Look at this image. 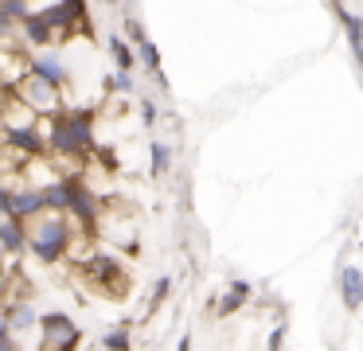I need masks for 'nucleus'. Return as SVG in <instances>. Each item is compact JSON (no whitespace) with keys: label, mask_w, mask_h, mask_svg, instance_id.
<instances>
[{"label":"nucleus","mask_w":363,"mask_h":351,"mask_svg":"<svg viewBox=\"0 0 363 351\" xmlns=\"http://www.w3.org/2000/svg\"><path fill=\"white\" fill-rule=\"evenodd\" d=\"M40 16L48 20L51 35H55V47L67 43L74 35H94L90 31V12H86V0H55V4L40 8Z\"/></svg>","instance_id":"nucleus-3"},{"label":"nucleus","mask_w":363,"mask_h":351,"mask_svg":"<svg viewBox=\"0 0 363 351\" xmlns=\"http://www.w3.org/2000/svg\"><path fill=\"white\" fill-rule=\"evenodd\" d=\"M28 250L40 257L43 265H59L67 257L74 242V226L67 218V211H40L35 218H28Z\"/></svg>","instance_id":"nucleus-2"},{"label":"nucleus","mask_w":363,"mask_h":351,"mask_svg":"<svg viewBox=\"0 0 363 351\" xmlns=\"http://www.w3.org/2000/svg\"><path fill=\"white\" fill-rule=\"evenodd\" d=\"M168 293H172V277H157V285H152V296H149V308L164 304V301H168Z\"/></svg>","instance_id":"nucleus-18"},{"label":"nucleus","mask_w":363,"mask_h":351,"mask_svg":"<svg viewBox=\"0 0 363 351\" xmlns=\"http://www.w3.org/2000/svg\"><path fill=\"white\" fill-rule=\"evenodd\" d=\"M149 176L152 179H160L168 172V164H172V148L164 145V140H149Z\"/></svg>","instance_id":"nucleus-13"},{"label":"nucleus","mask_w":363,"mask_h":351,"mask_svg":"<svg viewBox=\"0 0 363 351\" xmlns=\"http://www.w3.org/2000/svg\"><path fill=\"white\" fill-rule=\"evenodd\" d=\"M129 74H133V70H113V74L106 78V86L118 90V94H129V90H133V78H129Z\"/></svg>","instance_id":"nucleus-17"},{"label":"nucleus","mask_w":363,"mask_h":351,"mask_svg":"<svg viewBox=\"0 0 363 351\" xmlns=\"http://www.w3.org/2000/svg\"><path fill=\"white\" fill-rule=\"evenodd\" d=\"M110 55L118 62V70H133V51H129V43L121 35H110Z\"/></svg>","instance_id":"nucleus-16"},{"label":"nucleus","mask_w":363,"mask_h":351,"mask_svg":"<svg viewBox=\"0 0 363 351\" xmlns=\"http://www.w3.org/2000/svg\"><path fill=\"white\" fill-rule=\"evenodd\" d=\"M35 328V308H32V301H12L9 304V332L16 335V332H32Z\"/></svg>","instance_id":"nucleus-11"},{"label":"nucleus","mask_w":363,"mask_h":351,"mask_svg":"<svg viewBox=\"0 0 363 351\" xmlns=\"http://www.w3.org/2000/svg\"><path fill=\"white\" fill-rule=\"evenodd\" d=\"M20 35L28 39V47H55V35H51V28H48V20H43L40 12H32L28 8L24 16H20Z\"/></svg>","instance_id":"nucleus-8"},{"label":"nucleus","mask_w":363,"mask_h":351,"mask_svg":"<svg viewBox=\"0 0 363 351\" xmlns=\"http://www.w3.org/2000/svg\"><path fill=\"white\" fill-rule=\"evenodd\" d=\"M4 285H9V269L0 265V296H4Z\"/></svg>","instance_id":"nucleus-24"},{"label":"nucleus","mask_w":363,"mask_h":351,"mask_svg":"<svg viewBox=\"0 0 363 351\" xmlns=\"http://www.w3.org/2000/svg\"><path fill=\"white\" fill-rule=\"evenodd\" d=\"M28 74H35V78H48V82H55V86H67V78H71V70H67V62L59 59L51 47H43L35 59H28Z\"/></svg>","instance_id":"nucleus-6"},{"label":"nucleus","mask_w":363,"mask_h":351,"mask_svg":"<svg viewBox=\"0 0 363 351\" xmlns=\"http://www.w3.org/2000/svg\"><path fill=\"white\" fill-rule=\"evenodd\" d=\"M102 347L106 351H129L133 347V324H118L102 335Z\"/></svg>","instance_id":"nucleus-14"},{"label":"nucleus","mask_w":363,"mask_h":351,"mask_svg":"<svg viewBox=\"0 0 363 351\" xmlns=\"http://www.w3.org/2000/svg\"><path fill=\"white\" fill-rule=\"evenodd\" d=\"M137 59H141L145 67H149V74H160V51H157V43H152L149 35H145L141 43H137Z\"/></svg>","instance_id":"nucleus-15"},{"label":"nucleus","mask_w":363,"mask_h":351,"mask_svg":"<svg viewBox=\"0 0 363 351\" xmlns=\"http://www.w3.org/2000/svg\"><path fill=\"white\" fill-rule=\"evenodd\" d=\"M125 35L133 39V43H141V39H145V23H141V20H133V16H129V20H125Z\"/></svg>","instance_id":"nucleus-21"},{"label":"nucleus","mask_w":363,"mask_h":351,"mask_svg":"<svg viewBox=\"0 0 363 351\" xmlns=\"http://www.w3.org/2000/svg\"><path fill=\"white\" fill-rule=\"evenodd\" d=\"M137 113H141L145 129H152V125H157V117H160V109H157V101H152V98H141V106H137Z\"/></svg>","instance_id":"nucleus-19"},{"label":"nucleus","mask_w":363,"mask_h":351,"mask_svg":"<svg viewBox=\"0 0 363 351\" xmlns=\"http://www.w3.org/2000/svg\"><path fill=\"white\" fill-rule=\"evenodd\" d=\"M40 211H48V203H43V191H40V187H20V191L9 195V215L20 218V223L35 218Z\"/></svg>","instance_id":"nucleus-7"},{"label":"nucleus","mask_w":363,"mask_h":351,"mask_svg":"<svg viewBox=\"0 0 363 351\" xmlns=\"http://www.w3.org/2000/svg\"><path fill=\"white\" fill-rule=\"evenodd\" d=\"M40 137L48 145V156H67V160H86L94 152V109H59L51 117H40Z\"/></svg>","instance_id":"nucleus-1"},{"label":"nucleus","mask_w":363,"mask_h":351,"mask_svg":"<svg viewBox=\"0 0 363 351\" xmlns=\"http://www.w3.org/2000/svg\"><path fill=\"white\" fill-rule=\"evenodd\" d=\"M332 8H336V20L344 23V31H347V47H352V59L359 62L363 59V28H359V16H352L340 0H332Z\"/></svg>","instance_id":"nucleus-10"},{"label":"nucleus","mask_w":363,"mask_h":351,"mask_svg":"<svg viewBox=\"0 0 363 351\" xmlns=\"http://www.w3.org/2000/svg\"><path fill=\"white\" fill-rule=\"evenodd\" d=\"M281 343H285V324H277V328H274V332H269V340H266V347H269V351H277V347H281Z\"/></svg>","instance_id":"nucleus-22"},{"label":"nucleus","mask_w":363,"mask_h":351,"mask_svg":"<svg viewBox=\"0 0 363 351\" xmlns=\"http://www.w3.org/2000/svg\"><path fill=\"white\" fill-rule=\"evenodd\" d=\"M102 4H110V8H113V4H118V0H102Z\"/></svg>","instance_id":"nucleus-25"},{"label":"nucleus","mask_w":363,"mask_h":351,"mask_svg":"<svg viewBox=\"0 0 363 351\" xmlns=\"http://www.w3.org/2000/svg\"><path fill=\"white\" fill-rule=\"evenodd\" d=\"M12 94H16L35 117H51V113H59V109H67L63 86L48 82V78H35V74H24L16 86H12Z\"/></svg>","instance_id":"nucleus-4"},{"label":"nucleus","mask_w":363,"mask_h":351,"mask_svg":"<svg viewBox=\"0 0 363 351\" xmlns=\"http://www.w3.org/2000/svg\"><path fill=\"white\" fill-rule=\"evenodd\" d=\"M12 347H16V335L4 328V332H0V351H12Z\"/></svg>","instance_id":"nucleus-23"},{"label":"nucleus","mask_w":363,"mask_h":351,"mask_svg":"<svg viewBox=\"0 0 363 351\" xmlns=\"http://www.w3.org/2000/svg\"><path fill=\"white\" fill-rule=\"evenodd\" d=\"M340 293H344V308H359L363 304V273L359 265H344L340 269Z\"/></svg>","instance_id":"nucleus-9"},{"label":"nucleus","mask_w":363,"mask_h":351,"mask_svg":"<svg viewBox=\"0 0 363 351\" xmlns=\"http://www.w3.org/2000/svg\"><path fill=\"white\" fill-rule=\"evenodd\" d=\"M246 301H250V281H230V289L219 301V316H235Z\"/></svg>","instance_id":"nucleus-12"},{"label":"nucleus","mask_w":363,"mask_h":351,"mask_svg":"<svg viewBox=\"0 0 363 351\" xmlns=\"http://www.w3.org/2000/svg\"><path fill=\"white\" fill-rule=\"evenodd\" d=\"M0 12L9 16L12 23H20V16L28 12V0H0Z\"/></svg>","instance_id":"nucleus-20"},{"label":"nucleus","mask_w":363,"mask_h":351,"mask_svg":"<svg viewBox=\"0 0 363 351\" xmlns=\"http://www.w3.org/2000/svg\"><path fill=\"white\" fill-rule=\"evenodd\" d=\"M35 324H40V347L43 351H74L82 343V328L74 324L67 312L35 316Z\"/></svg>","instance_id":"nucleus-5"}]
</instances>
